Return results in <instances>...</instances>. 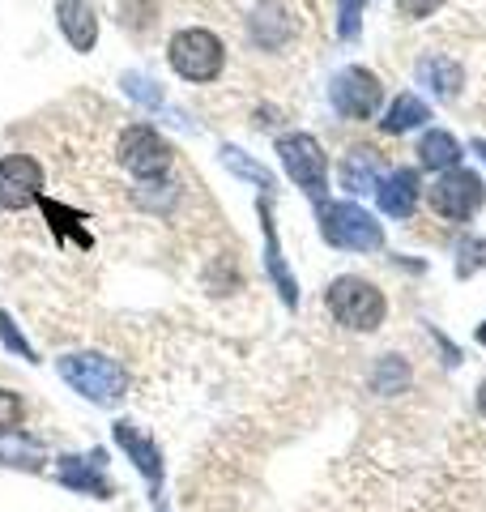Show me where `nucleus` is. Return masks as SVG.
<instances>
[{
	"instance_id": "nucleus-1",
	"label": "nucleus",
	"mask_w": 486,
	"mask_h": 512,
	"mask_svg": "<svg viewBox=\"0 0 486 512\" xmlns=\"http://www.w3.org/2000/svg\"><path fill=\"white\" fill-rule=\"evenodd\" d=\"M60 376L73 384V389L86 397L94 406H116L120 397L128 393V376L116 359L99 355V350H81V355H64L60 363Z\"/></svg>"
},
{
	"instance_id": "nucleus-2",
	"label": "nucleus",
	"mask_w": 486,
	"mask_h": 512,
	"mask_svg": "<svg viewBox=\"0 0 486 512\" xmlns=\"http://www.w3.org/2000/svg\"><path fill=\"white\" fill-rule=\"evenodd\" d=\"M320 235H324V244L346 248V252H376V248H384V227L354 201L320 205Z\"/></svg>"
},
{
	"instance_id": "nucleus-3",
	"label": "nucleus",
	"mask_w": 486,
	"mask_h": 512,
	"mask_svg": "<svg viewBox=\"0 0 486 512\" xmlns=\"http://www.w3.org/2000/svg\"><path fill=\"white\" fill-rule=\"evenodd\" d=\"M329 312L337 325H346V329H359V333H371V329H380L384 325V312H388V303H384V291L380 286H371L367 278H337L329 286Z\"/></svg>"
},
{
	"instance_id": "nucleus-4",
	"label": "nucleus",
	"mask_w": 486,
	"mask_h": 512,
	"mask_svg": "<svg viewBox=\"0 0 486 512\" xmlns=\"http://www.w3.org/2000/svg\"><path fill=\"white\" fill-rule=\"evenodd\" d=\"M167 60L184 82H214V77L222 73V64H226V47H222V39L214 35V30L188 26L171 39Z\"/></svg>"
},
{
	"instance_id": "nucleus-5",
	"label": "nucleus",
	"mask_w": 486,
	"mask_h": 512,
	"mask_svg": "<svg viewBox=\"0 0 486 512\" xmlns=\"http://www.w3.org/2000/svg\"><path fill=\"white\" fill-rule=\"evenodd\" d=\"M278 158H282L290 180H295L316 205H324V192H329V158H324L320 141L312 133H286L278 141Z\"/></svg>"
},
{
	"instance_id": "nucleus-6",
	"label": "nucleus",
	"mask_w": 486,
	"mask_h": 512,
	"mask_svg": "<svg viewBox=\"0 0 486 512\" xmlns=\"http://www.w3.org/2000/svg\"><path fill=\"white\" fill-rule=\"evenodd\" d=\"M116 154H120V167L133 171L137 180H150L154 184L158 175L171 171V146H167V137H162L158 128H150V124L124 128Z\"/></svg>"
},
{
	"instance_id": "nucleus-7",
	"label": "nucleus",
	"mask_w": 486,
	"mask_h": 512,
	"mask_svg": "<svg viewBox=\"0 0 486 512\" xmlns=\"http://www.w3.org/2000/svg\"><path fill=\"white\" fill-rule=\"evenodd\" d=\"M482 201H486V184H482V175L469 171V167L444 171L431 188V210L448 222H465Z\"/></svg>"
},
{
	"instance_id": "nucleus-8",
	"label": "nucleus",
	"mask_w": 486,
	"mask_h": 512,
	"mask_svg": "<svg viewBox=\"0 0 486 512\" xmlns=\"http://www.w3.org/2000/svg\"><path fill=\"white\" fill-rule=\"evenodd\" d=\"M329 99L333 107L342 111L346 120H371L380 111V99H384V86H380V77L363 69V64H354V69H342L333 77V86H329Z\"/></svg>"
},
{
	"instance_id": "nucleus-9",
	"label": "nucleus",
	"mask_w": 486,
	"mask_h": 512,
	"mask_svg": "<svg viewBox=\"0 0 486 512\" xmlns=\"http://www.w3.org/2000/svg\"><path fill=\"white\" fill-rule=\"evenodd\" d=\"M43 167L30 154L0 158V210H26L30 201L43 197Z\"/></svg>"
},
{
	"instance_id": "nucleus-10",
	"label": "nucleus",
	"mask_w": 486,
	"mask_h": 512,
	"mask_svg": "<svg viewBox=\"0 0 486 512\" xmlns=\"http://www.w3.org/2000/svg\"><path fill=\"white\" fill-rule=\"evenodd\" d=\"M103 466H107L103 453H90L86 461H81V457H64V461H60V483L73 487V491H81V495H99V500H107L111 483L103 478Z\"/></svg>"
},
{
	"instance_id": "nucleus-11",
	"label": "nucleus",
	"mask_w": 486,
	"mask_h": 512,
	"mask_svg": "<svg viewBox=\"0 0 486 512\" xmlns=\"http://www.w3.org/2000/svg\"><path fill=\"white\" fill-rule=\"evenodd\" d=\"M56 18H60V30L77 52H90L99 43V18H94L90 0H60L56 5Z\"/></svg>"
},
{
	"instance_id": "nucleus-12",
	"label": "nucleus",
	"mask_w": 486,
	"mask_h": 512,
	"mask_svg": "<svg viewBox=\"0 0 486 512\" xmlns=\"http://www.w3.org/2000/svg\"><path fill=\"white\" fill-rule=\"evenodd\" d=\"M261 227H265V265H269V278L278 282L286 308H295V303H299V286H295V278H290V269H286V261H282L278 227H273V205H269V197H261Z\"/></svg>"
},
{
	"instance_id": "nucleus-13",
	"label": "nucleus",
	"mask_w": 486,
	"mask_h": 512,
	"mask_svg": "<svg viewBox=\"0 0 486 512\" xmlns=\"http://www.w3.org/2000/svg\"><path fill=\"white\" fill-rule=\"evenodd\" d=\"M376 192H380V210L388 218H410L414 205H418V171L401 167L393 175H384V184Z\"/></svg>"
},
{
	"instance_id": "nucleus-14",
	"label": "nucleus",
	"mask_w": 486,
	"mask_h": 512,
	"mask_svg": "<svg viewBox=\"0 0 486 512\" xmlns=\"http://www.w3.org/2000/svg\"><path fill=\"white\" fill-rule=\"evenodd\" d=\"M116 444L124 448L128 453V461H133V466L150 478V487H158L162 483V457H158V448H154V440L150 436H141V431L128 423V419H120L116 423Z\"/></svg>"
},
{
	"instance_id": "nucleus-15",
	"label": "nucleus",
	"mask_w": 486,
	"mask_h": 512,
	"mask_svg": "<svg viewBox=\"0 0 486 512\" xmlns=\"http://www.w3.org/2000/svg\"><path fill=\"white\" fill-rule=\"evenodd\" d=\"M384 184V158L376 150H350L346 163H342V188L363 197V192L380 188Z\"/></svg>"
},
{
	"instance_id": "nucleus-16",
	"label": "nucleus",
	"mask_w": 486,
	"mask_h": 512,
	"mask_svg": "<svg viewBox=\"0 0 486 512\" xmlns=\"http://www.w3.org/2000/svg\"><path fill=\"white\" fill-rule=\"evenodd\" d=\"M290 30H295V22H290V13L282 5H273V0L256 5V13H252V43L256 47L273 52V47H282L290 39Z\"/></svg>"
},
{
	"instance_id": "nucleus-17",
	"label": "nucleus",
	"mask_w": 486,
	"mask_h": 512,
	"mask_svg": "<svg viewBox=\"0 0 486 512\" xmlns=\"http://www.w3.org/2000/svg\"><path fill=\"white\" fill-rule=\"evenodd\" d=\"M418 82H423L435 99H457L465 73H461V64H452L444 56H423L418 60Z\"/></svg>"
},
{
	"instance_id": "nucleus-18",
	"label": "nucleus",
	"mask_w": 486,
	"mask_h": 512,
	"mask_svg": "<svg viewBox=\"0 0 486 512\" xmlns=\"http://www.w3.org/2000/svg\"><path fill=\"white\" fill-rule=\"evenodd\" d=\"M418 163H423L427 171H452V167L461 163L457 137L444 133V128H435V133H423V141H418Z\"/></svg>"
},
{
	"instance_id": "nucleus-19",
	"label": "nucleus",
	"mask_w": 486,
	"mask_h": 512,
	"mask_svg": "<svg viewBox=\"0 0 486 512\" xmlns=\"http://www.w3.org/2000/svg\"><path fill=\"white\" fill-rule=\"evenodd\" d=\"M427 120H431L427 103L418 99V94H401V99L388 107V116H384V133H410V128L427 124Z\"/></svg>"
},
{
	"instance_id": "nucleus-20",
	"label": "nucleus",
	"mask_w": 486,
	"mask_h": 512,
	"mask_svg": "<svg viewBox=\"0 0 486 512\" xmlns=\"http://www.w3.org/2000/svg\"><path fill=\"white\" fill-rule=\"evenodd\" d=\"M371 384H376V393L393 397V393H401L405 384H410V367H405L397 355H384L380 367H376V376H371Z\"/></svg>"
},
{
	"instance_id": "nucleus-21",
	"label": "nucleus",
	"mask_w": 486,
	"mask_h": 512,
	"mask_svg": "<svg viewBox=\"0 0 486 512\" xmlns=\"http://www.w3.org/2000/svg\"><path fill=\"white\" fill-rule=\"evenodd\" d=\"M222 163L231 167L235 175H243V180H256V184H261L265 192L273 188V175H269L261 163H252V158H243V150H235V146H222Z\"/></svg>"
},
{
	"instance_id": "nucleus-22",
	"label": "nucleus",
	"mask_w": 486,
	"mask_h": 512,
	"mask_svg": "<svg viewBox=\"0 0 486 512\" xmlns=\"http://www.w3.org/2000/svg\"><path fill=\"white\" fill-rule=\"evenodd\" d=\"M0 457H13L18 466H35V461L43 457V448H39V440H30V436H22V431H13V436L0 440Z\"/></svg>"
},
{
	"instance_id": "nucleus-23",
	"label": "nucleus",
	"mask_w": 486,
	"mask_h": 512,
	"mask_svg": "<svg viewBox=\"0 0 486 512\" xmlns=\"http://www.w3.org/2000/svg\"><path fill=\"white\" fill-rule=\"evenodd\" d=\"M0 338H5V346H9V350H18L22 359H30V363H35V350H30V342L22 338V329L13 325V316H9L5 308H0Z\"/></svg>"
},
{
	"instance_id": "nucleus-24",
	"label": "nucleus",
	"mask_w": 486,
	"mask_h": 512,
	"mask_svg": "<svg viewBox=\"0 0 486 512\" xmlns=\"http://www.w3.org/2000/svg\"><path fill=\"white\" fill-rule=\"evenodd\" d=\"M124 90L133 94L137 103H150V107H158V103H162L158 86H154V82H145V77H137V73H128V77H124Z\"/></svg>"
},
{
	"instance_id": "nucleus-25",
	"label": "nucleus",
	"mask_w": 486,
	"mask_h": 512,
	"mask_svg": "<svg viewBox=\"0 0 486 512\" xmlns=\"http://www.w3.org/2000/svg\"><path fill=\"white\" fill-rule=\"evenodd\" d=\"M444 0H397V9H401V18H410V22H423L431 18L435 9H440Z\"/></svg>"
},
{
	"instance_id": "nucleus-26",
	"label": "nucleus",
	"mask_w": 486,
	"mask_h": 512,
	"mask_svg": "<svg viewBox=\"0 0 486 512\" xmlns=\"http://www.w3.org/2000/svg\"><path fill=\"white\" fill-rule=\"evenodd\" d=\"M359 18H363V0H342V39H354L359 35Z\"/></svg>"
},
{
	"instance_id": "nucleus-27",
	"label": "nucleus",
	"mask_w": 486,
	"mask_h": 512,
	"mask_svg": "<svg viewBox=\"0 0 486 512\" xmlns=\"http://www.w3.org/2000/svg\"><path fill=\"white\" fill-rule=\"evenodd\" d=\"M18 414H22V402L13 393L0 389V431H13V423H18Z\"/></svg>"
},
{
	"instance_id": "nucleus-28",
	"label": "nucleus",
	"mask_w": 486,
	"mask_h": 512,
	"mask_svg": "<svg viewBox=\"0 0 486 512\" xmlns=\"http://www.w3.org/2000/svg\"><path fill=\"white\" fill-rule=\"evenodd\" d=\"M474 154H478L482 163H486V137H478V141H474Z\"/></svg>"
},
{
	"instance_id": "nucleus-29",
	"label": "nucleus",
	"mask_w": 486,
	"mask_h": 512,
	"mask_svg": "<svg viewBox=\"0 0 486 512\" xmlns=\"http://www.w3.org/2000/svg\"><path fill=\"white\" fill-rule=\"evenodd\" d=\"M478 410L486 414V384H482V389H478Z\"/></svg>"
},
{
	"instance_id": "nucleus-30",
	"label": "nucleus",
	"mask_w": 486,
	"mask_h": 512,
	"mask_svg": "<svg viewBox=\"0 0 486 512\" xmlns=\"http://www.w3.org/2000/svg\"><path fill=\"white\" fill-rule=\"evenodd\" d=\"M478 342H482V346H486V325H482V329H478Z\"/></svg>"
}]
</instances>
